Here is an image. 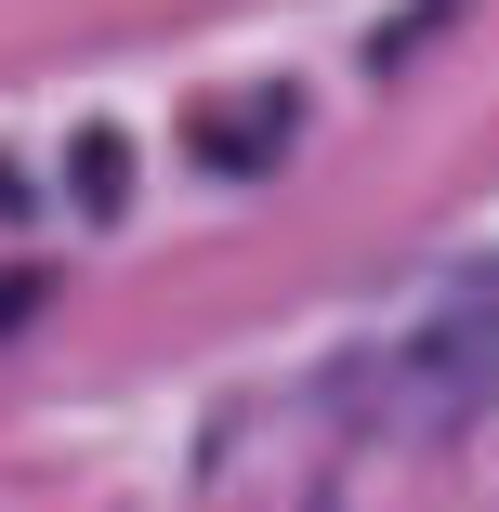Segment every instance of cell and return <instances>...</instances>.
<instances>
[{
  "label": "cell",
  "mask_w": 499,
  "mask_h": 512,
  "mask_svg": "<svg viewBox=\"0 0 499 512\" xmlns=\"http://www.w3.org/2000/svg\"><path fill=\"white\" fill-rule=\"evenodd\" d=\"M421 381H434L447 407L499 394V276H460V289H447V316L421 329Z\"/></svg>",
  "instance_id": "6da1fadb"
}]
</instances>
